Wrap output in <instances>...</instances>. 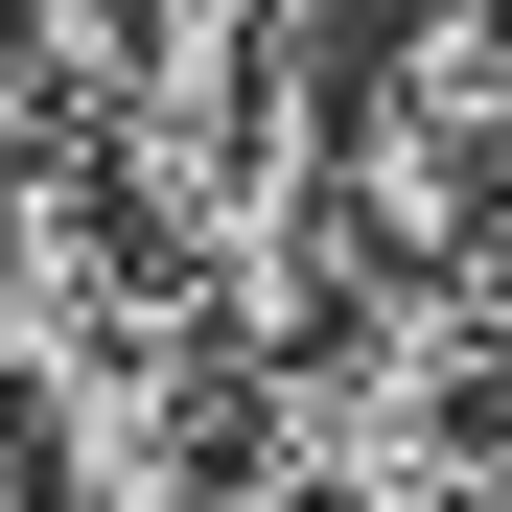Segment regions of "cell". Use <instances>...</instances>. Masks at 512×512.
<instances>
[{"mask_svg":"<svg viewBox=\"0 0 512 512\" xmlns=\"http://www.w3.org/2000/svg\"><path fill=\"white\" fill-rule=\"evenodd\" d=\"M210 443H233V350H210L187 280H117L24 396V489L47 512H210Z\"/></svg>","mask_w":512,"mask_h":512,"instance_id":"6da1fadb","label":"cell"},{"mask_svg":"<svg viewBox=\"0 0 512 512\" xmlns=\"http://www.w3.org/2000/svg\"><path fill=\"white\" fill-rule=\"evenodd\" d=\"M0 512H47V489H24V443H0Z\"/></svg>","mask_w":512,"mask_h":512,"instance_id":"5b68a950","label":"cell"},{"mask_svg":"<svg viewBox=\"0 0 512 512\" xmlns=\"http://www.w3.org/2000/svg\"><path fill=\"white\" fill-rule=\"evenodd\" d=\"M94 303H117V187H94V163H24V140H0V419L47 396V350H70Z\"/></svg>","mask_w":512,"mask_h":512,"instance_id":"7a4b0ae2","label":"cell"},{"mask_svg":"<svg viewBox=\"0 0 512 512\" xmlns=\"http://www.w3.org/2000/svg\"><path fill=\"white\" fill-rule=\"evenodd\" d=\"M256 24H280V47H303V24H419V0H256Z\"/></svg>","mask_w":512,"mask_h":512,"instance_id":"3957f363","label":"cell"},{"mask_svg":"<svg viewBox=\"0 0 512 512\" xmlns=\"http://www.w3.org/2000/svg\"><path fill=\"white\" fill-rule=\"evenodd\" d=\"M210 512H303V466H256V489H210Z\"/></svg>","mask_w":512,"mask_h":512,"instance_id":"277c9868","label":"cell"}]
</instances>
